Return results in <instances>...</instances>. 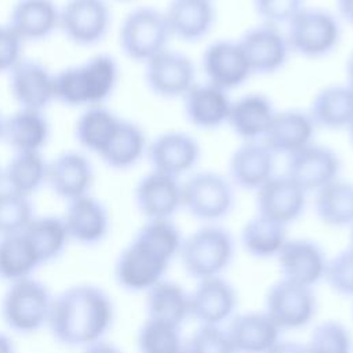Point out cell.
<instances>
[{
    "label": "cell",
    "mask_w": 353,
    "mask_h": 353,
    "mask_svg": "<svg viewBox=\"0 0 353 353\" xmlns=\"http://www.w3.org/2000/svg\"><path fill=\"white\" fill-rule=\"evenodd\" d=\"M234 255V240L229 230L208 223L185 237L179 256L185 272L200 280L221 276Z\"/></svg>",
    "instance_id": "4"
},
{
    "label": "cell",
    "mask_w": 353,
    "mask_h": 353,
    "mask_svg": "<svg viewBox=\"0 0 353 353\" xmlns=\"http://www.w3.org/2000/svg\"><path fill=\"white\" fill-rule=\"evenodd\" d=\"M237 307L234 287L221 276L200 280L190 294V316L200 325H222Z\"/></svg>",
    "instance_id": "22"
},
{
    "label": "cell",
    "mask_w": 353,
    "mask_h": 353,
    "mask_svg": "<svg viewBox=\"0 0 353 353\" xmlns=\"http://www.w3.org/2000/svg\"><path fill=\"white\" fill-rule=\"evenodd\" d=\"M34 215L32 197L0 189V237L23 232Z\"/></svg>",
    "instance_id": "41"
},
{
    "label": "cell",
    "mask_w": 353,
    "mask_h": 353,
    "mask_svg": "<svg viewBox=\"0 0 353 353\" xmlns=\"http://www.w3.org/2000/svg\"><path fill=\"white\" fill-rule=\"evenodd\" d=\"M110 23L112 12L106 0H66L59 10V30L80 47L101 43Z\"/></svg>",
    "instance_id": "9"
},
{
    "label": "cell",
    "mask_w": 353,
    "mask_h": 353,
    "mask_svg": "<svg viewBox=\"0 0 353 353\" xmlns=\"http://www.w3.org/2000/svg\"><path fill=\"white\" fill-rule=\"evenodd\" d=\"M3 188V168L0 167V189Z\"/></svg>",
    "instance_id": "56"
},
{
    "label": "cell",
    "mask_w": 353,
    "mask_h": 353,
    "mask_svg": "<svg viewBox=\"0 0 353 353\" xmlns=\"http://www.w3.org/2000/svg\"><path fill=\"white\" fill-rule=\"evenodd\" d=\"M119 77V65L112 55H92L83 63L55 73V101L83 109L105 105L114 92Z\"/></svg>",
    "instance_id": "2"
},
{
    "label": "cell",
    "mask_w": 353,
    "mask_h": 353,
    "mask_svg": "<svg viewBox=\"0 0 353 353\" xmlns=\"http://www.w3.org/2000/svg\"><path fill=\"white\" fill-rule=\"evenodd\" d=\"M277 110L269 97L251 92L232 102L228 124L244 142L262 141Z\"/></svg>",
    "instance_id": "28"
},
{
    "label": "cell",
    "mask_w": 353,
    "mask_h": 353,
    "mask_svg": "<svg viewBox=\"0 0 353 353\" xmlns=\"http://www.w3.org/2000/svg\"><path fill=\"white\" fill-rule=\"evenodd\" d=\"M171 39L164 12L150 6L131 10L119 29L121 51L127 58L141 63L167 50Z\"/></svg>",
    "instance_id": "5"
},
{
    "label": "cell",
    "mask_w": 353,
    "mask_h": 353,
    "mask_svg": "<svg viewBox=\"0 0 353 353\" xmlns=\"http://www.w3.org/2000/svg\"><path fill=\"white\" fill-rule=\"evenodd\" d=\"M314 211L317 218L332 228H350L353 225V182L336 181L314 193Z\"/></svg>",
    "instance_id": "38"
},
{
    "label": "cell",
    "mask_w": 353,
    "mask_h": 353,
    "mask_svg": "<svg viewBox=\"0 0 353 353\" xmlns=\"http://www.w3.org/2000/svg\"><path fill=\"white\" fill-rule=\"evenodd\" d=\"M148 143L149 141L142 127L134 121L121 119L116 132L99 157L109 168L119 171L130 170L146 157Z\"/></svg>",
    "instance_id": "32"
},
{
    "label": "cell",
    "mask_w": 353,
    "mask_h": 353,
    "mask_svg": "<svg viewBox=\"0 0 353 353\" xmlns=\"http://www.w3.org/2000/svg\"><path fill=\"white\" fill-rule=\"evenodd\" d=\"M163 12L171 36L185 43L205 39L216 21L212 0H170Z\"/></svg>",
    "instance_id": "24"
},
{
    "label": "cell",
    "mask_w": 353,
    "mask_h": 353,
    "mask_svg": "<svg viewBox=\"0 0 353 353\" xmlns=\"http://www.w3.org/2000/svg\"><path fill=\"white\" fill-rule=\"evenodd\" d=\"M201 157V146L197 139L183 131H167L159 134L148 143L146 159L150 170L175 178L192 172Z\"/></svg>",
    "instance_id": "13"
},
{
    "label": "cell",
    "mask_w": 353,
    "mask_h": 353,
    "mask_svg": "<svg viewBox=\"0 0 353 353\" xmlns=\"http://www.w3.org/2000/svg\"><path fill=\"white\" fill-rule=\"evenodd\" d=\"M252 7L262 23L279 26L287 25L305 6L303 0H252Z\"/></svg>",
    "instance_id": "46"
},
{
    "label": "cell",
    "mask_w": 353,
    "mask_h": 353,
    "mask_svg": "<svg viewBox=\"0 0 353 353\" xmlns=\"http://www.w3.org/2000/svg\"><path fill=\"white\" fill-rule=\"evenodd\" d=\"M205 81L225 91L243 85L252 74L248 61L236 40H216L201 55Z\"/></svg>",
    "instance_id": "15"
},
{
    "label": "cell",
    "mask_w": 353,
    "mask_h": 353,
    "mask_svg": "<svg viewBox=\"0 0 353 353\" xmlns=\"http://www.w3.org/2000/svg\"><path fill=\"white\" fill-rule=\"evenodd\" d=\"M120 121L121 117L105 105L84 108L74 124L76 141L84 150L99 157L116 132Z\"/></svg>",
    "instance_id": "34"
},
{
    "label": "cell",
    "mask_w": 353,
    "mask_h": 353,
    "mask_svg": "<svg viewBox=\"0 0 353 353\" xmlns=\"http://www.w3.org/2000/svg\"><path fill=\"white\" fill-rule=\"evenodd\" d=\"M4 121L6 117L3 116V113L0 112V141H3V134H4Z\"/></svg>",
    "instance_id": "53"
},
{
    "label": "cell",
    "mask_w": 353,
    "mask_h": 353,
    "mask_svg": "<svg viewBox=\"0 0 353 353\" xmlns=\"http://www.w3.org/2000/svg\"><path fill=\"white\" fill-rule=\"evenodd\" d=\"M134 201L145 219H172L182 207V182L150 170L137 182Z\"/></svg>",
    "instance_id": "16"
},
{
    "label": "cell",
    "mask_w": 353,
    "mask_h": 353,
    "mask_svg": "<svg viewBox=\"0 0 353 353\" xmlns=\"http://www.w3.org/2000/svg\"><path fill=\"white\" fill-rule=\"evenodd\" d=\"M285 37L291 52L309 59H320L328 57L339 46L342 28L332 12L303 7L287 23Z\"/></svg>",
    "instance_id": "6"
},
{
    "label": "cell",
    "mask_w": 353,
    "mask_h": 353,
    "mask_svg": "<svg viewBox=\"0 0 353 353\" xmlns=\"http://www.w3.org/2000/svg\"><path fill=\"white\" fill-rule=\"evenodd\" d=\"M336 11L342 21L353 26V0H336Z\"/></svg>",
    "instance_id": "50"
},
{
    "label": "cell",
    "mask_w": 353,
    "mask_h": 353,
    "mask_svg": "<svg viewBox=\"0 0 353 353\" xmlns=\"http://www.w3.org/2000/svg\"><path fill=\"white\" fill-rule=\"evenodd\" d=\"M51 134L44 110L18 108L6 117L3 141L14 152H41Z\"/></svg>",
    "instance_id": "30"
},
{
    "label": "cell",
    "mask_w": 353,
    "mask_h": 353,
    "mask_svg": "<svg viewBox=\"0 0 353 353\" xmlns=\"http://www.w3.org/2000/svg\"><path fill=\"white\" fill-rule=\"evenodd\" d=\"M23 233L43 265L59 258L70 243L63 218L51 214L34 215Z\"/></svg>",
    "instance_id": "37"
},
{
    "label": "cell",
    "mask_w": 353,
    "mask_h": 353,
    "mask_svg": "<svg viewBox=\"0 0 353 353\" xmlns=\"http://www.w3.org/2000/svg\"><path fill=\"white\" fill-rule=\"evenodd\" d=\"M234 201V186L218 172H193L182 182V207L199 221L214 223L223 219Z\"/></svg>",
    "instance_id": "7"
},
{
    "label": "cell",
    "mask_w": 353,
    "mask_h": 353,
    "mask_svg": "<svg viewBox=\"0 0 353 353\" xmlns=\"http://www.w3.org/2000/svg\"><path fill=\"white\" fill-rule=\"evenodd\" d=\"M324 279L334 292L353 296V250L350 247L327 261Z\"/></svg>",
    "instance_id": "45"
},
{
    "label": "cell",
    "mask_w": 353,
    "mask_h": 353,
    "mask_svg": "<svg viewBox=\"0 0 353 353\" xmlns=\"http://www.w3.org/2000/svg\"><path fill=\"white\" fill-rule=\"evenodd\" d=\"M316 128L307 112H277L262 142L273 154H284L287 157L313 143Z\"/></svg>",
    "instance_id": "27"
},
{
    "label": "cell",
    "mask_w": 353,
    "mask_h": 353,
    "mask_svg": "<svg viewBox=\"0 0 353 353\" xmlns=\"http://www.w3.org/2000/svg\"><path fill=\"white\" fill-rule=\"evenodd\" d=\"M188 121L200 130H215L228 124L232 99L228 91L208 81L196 83L182 98Z\"/></svg>",
    "instance_id": "25"
},
{
    "label": "cell",
    "mask_w": 353,
    "mask_h": 353,
    "mask_svg": "<svg viewBox=\"0 0 353 353\" xmlns=\"http://www.w3.org/2000/svg\"><path fill=\"white\" fill-rule=\"evenodd\" d=\"M307 113L316 127L349 130L353 124V90L346 84L324 87L314 95Z\"/></svg>",
    "instance_id": "31"
},
{
    "label": "cell",
    "mask_w": 353,
    "mask_h": 353,
    "mask_svg": "<svg viewBox=\"0 0 353 353\" xmlns=\"http://www.w3.org/2000/svg\"><path fill=\"white\" fill-rule=\"evenodd\" d=\"M342 161L331 148L310 143L287 156L285 175L306 193H316L339 178Z\"/></svg>",
    "instance_id": "12"
},
{
    "label": "cell",
    "mask_w": 353,
    "mask_h": 353,
    "mask_svg": "<svg viewBox=\"0 0 353 353\" xmlns=\"http://www.w3.org/2000/svg\"><path fill=\"white\" fill-rule=\"evenodd\" d=\"M48 161L41 152H14L3 167V186L32 197L47 185Z\"/></svg>",
    "instance_id": "33"
},
{
    "label": "cell",
    "mask_w": 353,
    "mask_h": 353,
    "mask_svg": "<svg viewBox=\"0 0 353 353\" xmlns=\"http://www.w3.org/2000/svg\"><path fill=\"white\" fill-rule=\"evenodd\" d=\"M134 237L148 244L170 262L179 254L183 240L172 219H146Z\"/></svg>",
    "instance_id": "42"
},
{
    "label": "cell",
    "mask_w": 353,
    "mask_h": 353,
    "mask_svg": "<svg viewBox=\"0 0 353 353\" xmlns=\"http://www.w3.org/2000/svg\"><path fill=\"white\" fill-rule=\"evenodd\" d=\"M179 328L164 321L146 319L137 335L139 353H182L185 341Z\"/></svg>",
    "instance_id": "40"
},
{
    "label": "cell",
    "mask_w": 353,
    "mask_h": 353,
    "mask_svg": "<svg viewBox=\"0 0 353 353\" xmlns=\"http://www.w3.org/2000/svg\"><path fill=\"white\" fill-rule=\"evenodd\" d=\"M345 73H346V85L353 90V51L346 58Z\"/></svg>",
    "instance_id": "52"
},
{
    "label": "cell",
    "mask_w": 353,
    "mask_h": 353,
    "mask_svg": "<svg viewBox=\"0 0 353 353\" xmlns=\"http://www.w3.org/2000/svg\"><path fill=\"white\" fill-rule=\"evenodd\" d=\"M114 321V303L99 285L80 283L54 295L47 328L68 347H85L105 339Z\"/></svg>",
    "instance_id": "1"
},
{
    "label": "cell",
    "mask_w": 353,
    "mask_h": 353,
    "mask_svg": "<svg viewBox=\"0 0 353 353\" xmlns=\"http://www.w3.org/2000/svg\"><path fill=\"white\" fill-rule=\"evenodd\" d=\"M266 353H309L306 343L292 341H279Z\"/></svg>",
    "instance_id": "48"
},
{
    "label": "cell",
    "mask_w": 353,
    "mask_h": 353,
    "mask_svg": "<svg viewBox=\"0 0 353 353\" xmlns=\"http://www.w3.org/2000/svg\"><path fill=\"white\" fill-rule=\"evenodd\" d=\"M309 353H353L350 331L336 320L319 323L306 343Z\"/></svg>",
    "instance_id": "43"
},
{
    "label": "cell",
    "mask_w": 353,
    "mask_h": 353,
    "mask_svg": "<svg viewBox=\"0 0 353 353\" xmlns=\"http://www.w3.org/2000/svg\"><path fill=\"white\" fill-rule=\"evenodd\" d=\"M25 41L8 25L0 23V73H10L23 59Z\"/></svg>",
    "instance_id": "47"
},
{
    "label": "cell",
    "mask_w": 353,
    "mask_h": 353,
    "mask_svg": "<svg viewBox=\"0 0 353 353\" xmlns=\"http://www.w3.org/2000/svg\"><path fill=\"white\" fill-rule=\"evenodd\" d=\"M349 134H350V141H352V145H353V124L349 127Z\"/></svg>",
    "instance_id": "55"
},
{
    "label": "cell",
    "mask_w": 353,
    "mask_h": 353,
    "mask_svg": "<svg viewBox=\"0 0 353 353\" xmlns=\"http://www.w3.org/2000/svg\"><path fill=\"white\" fill-rule=\"evenodd\" d=\"M81 353H123L114 343L101 339L81 349Z\"/></svg>",
    "instance_id": "49"
},
{
    "label": "cell",
    "mask_w": 353,
    "mask_h": 353,
    "mask_svg": "<svg viewBox=\"0 0 353 353\" xmlns=\"http://www.w3.org/2000/svg\"><path fill=\"white\" fill-rule=\"evenodd\" d=\"M8 83L18 108L46 110L55 101V73L39 61H19L8 73Z\"/></svg>",
    "instance_id": "17"
},
{
    "label": "cell",
    "mask_w": 353,
    "mask_h": 353,
    "mask_svg": "<svg viewBox=\"0 0 353 353\" xmlns=\"http://www.w3.org/2000/svg\"><path fill=\"white\" fill-rule=\"evenodd\" d=\"M0 353H17L12 338L4 331H0Z\"/></svg>",
    "instance_id": "51"
},
{
    "label": "cell",
    "mask_w": 353,
    "mask_h": 353,
    "mask_svg": "<svg viewBox=\"0 0 353 353\" xmlns=\"http://www.w3.org/2000/svg\"><path fill=\"white\" fill-rule=\"evenodd\" d=\"M252 74H272L281 70L290 58V44L279 26L261 23L247 29L237 40Z\"/></svg>",
    "instance_id": "14"
},
{
    "label": "cell",
    "mask_w": 353,
    "mask_h": 353,
    "mask_svg": "<svg viewBox=\"0 0 353 353\" xmlns=\"http://www.w3.org/2000/svg\"><path fill=\"white\" fill-rule=\"evenodd\" d=\"M241 245L254 258L276 256L287 241L285 226L256 214L241 229Z\"/></svg>",
    "instance_id": "39"
},
{
    "label": "cell",
    "mask_w": 353,
    "mask_h": 353,
    "mask_svg": "<svg viewBox=\"0 0 353 353\" xmlns=\"http://www.w3.org/2000/svg\"><path fill=\"white\" fill-rule=\"evenodd\" d=\"M143 65L145 83L148 88L160 98H183L196 84L194 63L182 52L167 48Z\"/></svg>",
    "instance_id": "11"
},
{
    "label": "cell",
    "mask_w": 353,
    "mask_h": 353,
    "mask_svg": "<svg viewBox=\"0 0 353 353\" xmlns=\"http://www.w3.org/2000/svg\"><path fill=\"white\" fill-rule=\"evenodd\" d=\"M258 215L287 228L305 211L307 193L290 176L274 175L256 192Z\"/></svg>",
    "instance_id": "18"
},
{
    "label": "cell",
    "mask_w": 353,
    "mask_h": 353,
    "mask_svg": "<svg viewBox=\"0 0 353 353\" xmlns=\"http://www.w3.org/2000/svg\"><path fill=\"white\" fill-rule=\"evenodd\" d=\"M276 154L262 141L243 142L233 150L228 163L229 181L233 186L245 190H258L274 176Z\"/></svg>",
    "instance_id": "23"
},
{
    "label": "cell",
    "mask_w": 353,
    "mask_h": 353,
    "mask_svg": "<svg viewBox=\"0 0 353 353\" xmlns=\"http://www.w3.org/2000/svg\"><path fill=\"white\" fill-rule=\"evenodd\" d=\"M32 243L23 232L0 237V279L10 283L33 277L41 266Z\"/></svg>",
    "instance_id": "36"
},
{
    "label": "cell",
    "mask_w": 353,
    "mask_h": 353,
    "mask_svg": "<svg viewBox=\"0 0 353 353\" xmlns=\"http://www.w3.org/2000/svg\"><path fill=\"white\" fill-rule=\"evenodd\" d=\"M116 1H131V0H116Z\"/></svg>",
    "instance_id": "57"
},
{
    "label": "cell",
    "mask_w": 353,
    "mask_h": 353,
    "mask_svg": "<svg viewBox=\"0 0 353 353\" xmlns=\"http://www.w3.org/2000/svg\"><path fill=\"white\" fill-rule=\"evenodd\" d=\"M317 310V299L310 287L288 280H279L268 290L265 313L281 330H299L306 327Z\"/></svg>",
    "instance_id": "10"
},
{
    "label": "cell",
    "mask_w": 353,
    "mask_h": 353,
    "mask_svg": "<svg viewBox=\"0 0 353 353\" xmlns=\"http://www.w3.org/2000/svg\"><path fill=\"white\" fill-rule=\"evenodd\" d=\"M148 319L181 327L190 316V294L179 284L160 280L146 291Z\"/></svg>",
    "instance_id": "35"
},
{
    "label": "cell",
    "mask_w": 353,
    "mask_h": 353,
    "mask_svg": "<svg viewBox=\"0 0 353 353\" xmlns=\"http://www.w3.org/2000/svg\"><path fill=\"white\" fill-rule=\"evenodd\" d=\"M276 258L284 280L312 288L324 279L327 258L323 248L313 240H287Z\"/></svg>",
    "instance_id": "21"
},
{
    "label": "cell",
    "mask_w": 353,
    "mask_h": 353,
    "mask_svg": "<svg viewBox=\"0 0 353 353\" xmlns=\"http://www.w3.org/2000/svg\"><path fill=\"white\" fill-rule=\"evenodd\" d=\"M54 295L34 276L10 283L0 302V317L14 334L32 335L47 327Z\"/></svg>",
    "instance_id": "3"
},
{
    "label": "cell",
    "mask_w": 353,
    "mask_h": 353,
    "mask_svg": "<svg viewBox=\"0 0 353 353\" xmlns=\"http://www.w3.org/2000/svg\"><path fill=\"white\" fill-rule=\"evenodd\" d=\"M94 181V165L81 152L65 150L48 161L47 185L66 203L90 194Z\"/></svg>",
    "instance_id": "19"
},
{
    "label": "cell",
    "mask_w": 353,
    "mask_h": 353,
    "mask_svg": "<svg viewBox=\"0 0 353 353\" xmlns=\"http://www.w3.org/2000/svg\"><path fill=\"white\" fill-rule=\"evenodd\" d=\"M168 265L170 261L143 241L132 237L116 258L114 280L128 292H146L163 280Z\"/></svg>",
    "instance_id": "8"
},
{
    "label": "cell",
    "mask_w": 353,
    "mask_h": 353,
    "mask_svg": "<svg viewBox=\"0 0 353 353\" xmlns=\"http://www.w3.org/2000/svg\"><path fill=\"white\" fill-rule=\"evenodd\" d=\"M349 247L353 250V225L350 226V244H349Z\"/></svg>",
    "instance_id": "54"
},
{
    "label": "cell",
    "mask_w": 353,
    "mask_h": 353,
    "mask_svg": "<svg viewBox=\"0 0 353 353\" xmlns=\"http://www.w3.org/2000/svg\"><path fill=\"white\" fill-rule=\"evenodd\" d=\"M226 332L236 353H266L280 341V328L265 312L232 317Z\"/></svg>",
    "instance_id": "29"
},
{
    "label": "cell",
    "mask_w": 353,
    "mask_h": 353,
    "mask_svg": "<svg viewBox=\"0 0 353 353\" xmlns=\"http://www.w3.org/2000/svg\"><path fill=\"white\" fill-rule=\"evenodd\" d=\"M59 10L54 0H17L7 22L25 43L41 41L59 30Z\"/></svg>",
    "instance_id": "26"
},
{
    "label": "cell",
    "mask_w": 353,
    "mask_h": 353,
    "mask_svg": "<svg viewBox=\"0 0 353 353\" xmlns=\"http://www.w3.org/2000/svg\"><path fill=\"white\" fill-rule=\"evenodd\" d=\"M182 353H236V350L221 325H200L183 342Z\"/></svg>",
    "instance_id": "44"
},
{
    "label": "cell",
    "mask_w": 353,
    "mask_h": 353,
    "mask_svg": "<svg viewBox=\"0 0 353 353\" xmlns=\"http://www.w3.org/2000/svg\"><path fill=\"white\" fill-rule=\"evenodd\" d=\"M62 218L70 241L80 245H98L108 237L110 232L109 210L91 193L68 201Z\"/></svg>",
    "instance_id": "20"
}]
</instances>
